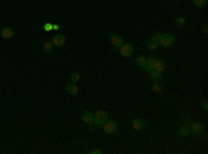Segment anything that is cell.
Masks as SVG:
<instances>
[{
	"label": "cell",
	"mask_w": 208,
	"mask_h": 154,
	"mask_svg": "<svg viewBox=\"0 0 208 154\" xmlns=\"http://www.w3.org/2000/svg\"><path fill=\"white\" fill-rule=\"evenodd\" d=\"M173 43H175V36L171 33H164L162 38L160 39V46L162 47H171Z\"/></svg>",
	"instance_id": "cell-1"
},
{
	"label": "cell",
	"mask_w": 208,
	"mask_h": 154,
	"mask_svg": "<svg viewBox=\"0 0 208 154\" xmlns=\"http://www.w3.org/2000/svg\"><path fill=\"white\" fill-rule=\"evenodd\" d=\"M103 129H104V133L107 135H111V133H115L118 129V124L115 121H106L103 124Z\"/></svg>",
	"instance_id": "cell-2"
},
{
	"label": "cell",
	"mask_w": 208,
	"mask_h": 154,
	"mask_svg": "<svg viewBox=\"0 0 208 154\" xmlns=\"http://www.w3.org/2000/svg\"><path fill=\"white\" fill-rule=\"evenodd\" d=\"M119 51H121V54L124 56V57H132L133 56V46L130 45V43H124V45L119 47Z\"/></svg>",
	"instance_id": "cell-3"
},
{
	"label": "cell",
	"mask_w": 208,
	"mask_h": 154,
	"mask_svg": "<svg viewBox=\"0 0 208 154\" xmlns=\"http://www.w3.org/2000/svg\"><path fill=\"white\" fill-rule=\"evenodd\" d=\"M110 42H111V45L114 47H118V49L124 45V39L118 33H110Z\"/></svg>",
	"instance_id": "cell-4"
},
{
	"label": "cell",
	"mask_w": 208,
	"mask_h": 154,
	"mask_svg": "<svg viewBox=\"0 0 208 154\" xmlns=\"http://www.w3.org/2000/svg\"><path fill=\"white\" fill-rule=\"evenodd\" d=\"M94 118H96V121L99 125H103L106 121H108V114H107L104 110H100V111H97L96 114H94Z\"/></svg>",
	"instance_id": "cell-5"
},
{
	"label": "cell",
	"mask_w": 208,
	"mask_h": 154,
	"mask_svg": "<svg viewBox=\"0 0 208 154\" xmlns=\"http://www.w3.org/2000/svg\"><path fill=\"white\" fill-rule=\"evenodd\" d=\"M204 130V125L201 122H193L192 124V128H190V133H193L194 136H200Z\"/></svg>",
	"instance_id": "cell-6"
},
{
	"label": "cell",
	"mask_w": 208,
	"mask_h": 154,
	"mask_svg": "<svg viewBox=\"0 0 208 154\" xmlns=\"http://www.w3.org/2000/svg\"><path fill=\"white\" fill-rule=\"evenodd\" d=\"M65 40H67V39H65V36H64L63 33H56L51 42H53V45H54V46H58V47H61V46L65 45Z\"/></svg>",
	"instance_id": "cell-7"
},
{
	"label": "cell",
	"mask_w": 208,
	"mask_h": 154,
	"mask_svg": "<svg viewBox=\"0 0 208 154\" xmlns=\"http://www.w3.org/2000/svg\"><path fill=\"white\" fill-rule=\"evenodd\" d=\"M81 118H82V121H83L85 124H88L89 127H90L92 122H93L94 114H92L90 111H83V112H82V115H81Z\"/></svg>",
	"instance_id": "cell-8"
},
{
	"label": "cell",
	"mask_w": 208,
	"mask_h": 154,
	"mask_svg": "<svg viewBox=\"0 0 208 154\" xmlns=\"http://www.w3.org/2000/svg\"><path fill=\"white\" fill-rule=\"evenodd\" d=\"M0 35H2L3 38H6V39H11V38H14L15 32H14V29H13V28H10V27H4L3 29L0 31Z\"/></svg>",
	"instance_id": "cell-9"
},
{
	"label": "cell",
	"mask_w": 208,
	"mask_h": 154,
	"mask_svg": "<svg viewBox=\"0 0 208 154\" xmlns=\"http://www.w3.org/2000/svg\"><path fill=\"white\" fill-rule=\"evenodd\" d=\"M132 127H133V129L135 130H142L143 128L146 127V124H144V121H143L142 118H133L132 119Z\"/></svg>",
	"instance_id": "cell-10"
},
{
	"label": "cell",
	"mask_w": 208,
	"mask_h": 154,
	"mask_svg": "<svg viewBox=\"0 0 208 154\" xmlns=\"http://www.w3.org/2000/svg\"><path fill=\"white\" fill-rule=\"evenodd\" d=\"M160 47V42L157 39H154V38H150L147 42V49L148 50H157Z\"/></svg>",
	"instance_id": "cell-11"
},
{
	"label": "cell",
	"mask_w": 208,
	"mask_h": 154,
	"mask_svg": "<svg viewBox=\"0 0 208 154\" xmlns=\"http://www.w3.org/2000/svg\"><path fill=\"white\" fill-rule=\"evenodd\" d=\"M154 70L158 71V72H162V71H165V70H166V63H165V61H162V60H160V58H158L157 63L154 64Z\"/></svg>",
	"instance_id": "cell-12"
},
{
	"label": "cell",
	"mask_w": 208,
	"mask_h": 154,
	"mask_svg": "<svg viewBox=\"0 0 208 154\" xmlns=\"http://www.w3.org/2000/svg\"><path fill=\"white\" fill-rule=\"evenodd\" d=\"M78 90H79V88H78V85H75L74 82H71V83H68L67 85V92H68L71 96H74V94H76L78 93Z\"/></svg>",
	"instance_id": "cell-13"
},
{
	"label": "cell",
	"mask_w": 208,
	"mask_h": 154,
	"mask_svg": "<svg viewBox=\"0 0 208 154\" xmlns=\"http://www.w3.org/2000/svg\"><path fill=\"white\" fill-rule=\"evenodd\" d=\"M150 78L153 82H158L161 79V72H158V71H155V70L150 71Z\"/></svg>",
	"instance_id": "cell-14"
},
{
	"label": "cell",
	"mask_w": 208,
	"mask_h": 154,
	"mask_svg": "<svg viewBox=\"0 0 208 154\" xmlns=\"http://www.w3.org/2000/svg\"><path fill=\"white\" fill-rule=\"evenodd\" d=\"M53 49H54L53 42H45V45H43V50H45L46 53H51V51H53Z\"/></svg>",
	"instance_id": "cell-15"
},
{
	"label": "cell",
	"mask_w": 208,
	"mask_h": 154,
	"mask_svg": "<svg viewBox=\"0 0 208 154\" xmlns=\"http://www.w3.org/2000/svg\"><path fill=\"white\" fill-rule=\"evenodd\" d=\"M190 133V129L187 125H182L181 128H179V135L181 136H187Z\"/></svg>",
	"instance_id": "cell-16"
},
{
	"label": "cell",
	"mask_w": 208,
	"mask_h": 154,
	"mask_svg": "<svg viewBox=\"0 0 208 154\" xmlns=\"http://www.w3.org/2000/svg\"><path fill=\"white\" fill-rule=\"evenodd\" d=\"M193 4L199 9H204L207 6V0H193Z\"/></svg>",
	"instance_id": "cell-17"
},
{
	"label": "cell",
	"mask_w": 208,
	"mask_h": 154,
	"mask_svg": "<svg viewBox=\"0 0 208 154\" xmlns=\"http://www.w3.org/2000/svg\"><path fill=\"white\" fill-rule=\"evenodd\" d=\"M146 63H147V58H146L144 56H139V57L136 58V64H137L139 67H143Z\"/></svg>",
	"instance_id": "cell-18"
},
{
	"label": "cell",
	"mask_w": 208,
	"mask_h": 154,
	"mask_svg": "<svg viewBox=\"0 0 208 154\" xmlns=\"http://www.w3.org/2000/svg\"><path fill=\"white\" fill-rule=\"evenodd\" d=\"M151 89H153V92H155V93H160V92L162 90V86H161L158 82H154L153 86H151Z\"/></svg>",
	"instance_id": "cell-19"
},
{
	"label": "cell",
	"mask_w": 208,
	"mask_h": 154,
	"mask_svg": "<svg viewBox=\"0 0 208 154\" xmlns=\"http://www.w3.org/2000/svg\"><path fill=\"white\" fill-rule=\"evenodd\" d=\"M142 68H143V70H144V71H146V72H150V71H153V70H154V67H153V65H151V64H150V63H146V64H144V65H143V67H142Z\"/></svg>",
	"instance_id": "cell-20"
},
{
	"label": "cell",
	"mask_w": 208,
	"mask_h": 154,
	"mask_svg": "<svg viewBox=\"0 0 208 154\" xmlns=\"http://www.w3.org/2000/svg\"><path fill=\"white\" fill-rule=\"evenodd\" d=\"M81 79V76H79V74H76V72H74L72 75H71V82H74V83H76V82Z\"/></svg>",
	"instance_id": "cell-21"
},
{
	"label": "cell",
	"mask_w": 208,
	"mask_h": 154,
	"mask_svg": "<svg viewBox=\"0 0 208 154\" xmlns=\"http://www.w3.org/2000/svg\"><path fill=\"white\" fill-rule=\"evenodd\" d=\"M162 35H164V33H161V32H158V31H157V32H154L153 35H151V38H154V39H157L158 42H160V39L162 38Z\"/></svg>",
	"instance_id": "cell-22"
},
{
	"label": "cell",
	"mask_w": 208,
	"mask_h": 154,
	"mask_svg": "<svg viewBox=\"0 0 208 154\" xmlns=\"http://www.w3.org/2000/svg\"><path fill=\"white\" fill-rule=\"evenodd\" d=\"M157 60H158V58H155V57H148V58H147V63H150L151 65L154 67V64L157 63Z\"/></svg>",
	"instance_id": "cell-23"
},
{
	"label": "cell",
	"mask_w": 208,
	"mask_h": 154,
	"mask_svg": "<svg viewBox=\"0 0 208 154\" xmlns=\"http://www.w3.org/2000/svg\"><path fill=\"white\" fill-rule=\"evenodd\" d=\"M101 153H103V151L100 150V148H94V150L90 151V154H101Z\"/></svg>",
	"instance_id": "cell-24"
},
{
	"label": "cell",
	"mask_w": 208,
	"mask_h": 154,
	"mask_svg": "<svg viewBox=\"0 0 208 154\" xmlns=\"http://www.w3.org/2000/svg\"><path fill=\"white\" fill-rule=\"evenodd\" d=\"M183 21H184V18H176V24L178 25H182L183 24Z\"/></svg>",
	"instance_id": "cell-25"
},
{
	"label": "cell",
	"mask_w": 208,
	"mask_h": 154,
	"mask_svg": "<svg viewBox=\"0 0 208 154\" xmlns=\"http://www.w3.org/2000/svg\"><path fill=\"white\" fill-rule=\"evenodd\" d=\"M203 107H204V110H207V108H208V104H207V100H204V101H203Z\"/></svg>",
	"instance_id": "cell-26"
},
{
	"label": "cell",
	"mask_w": 208,
	"mask_h": 154,
	"mask_svg": "<svg viewBox=\"0 0 208 154\" xmlns=\"http://www.w3.org/2000/svg\"><path fill=\"white\" fill-rule=\"evenodd\" d=\"M203 32L207 33V25H203Z\"/></svg>",
	"instance_id": "cell-27"
}]
</instances>
